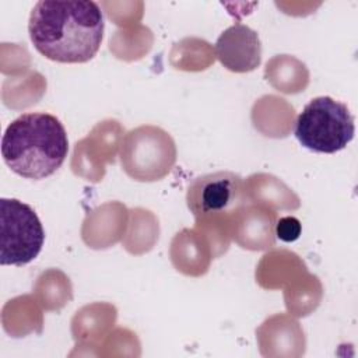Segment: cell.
Returning a JSON list of instances; mask_svg holds the SVG:
<instances>
[{
	"label": "cell",
	"mask_w": 358,
	"mask_h": 358,
	"mask_svg": "<svg viewBox=\"0 0 358 358\" xmlns=\"http://www.w3.org/2000/svg\"><path fill=\"white\" fill-rule=\"evenodd\" d=\"M103 15L92 0H41L29 15L34 48L59 63H85L101 48Z\"/></svg>",
	"instance_id": "1"
},
{
	"label": "cell",
	"mask_w": 358,
	"mask_h": 358,
	"mask_svg": "<svg viewBox=\"0 0 358 358\" xmlns=\"http://www.w3.org/2000/svg\"><path fill=\"white\" fill-rule=\"evenodd\" d=\"M69 152L63 123L46 112H28L14 119L1 137V157L6 165L25 179H45L53 175Z\"/></svg>",
	"instance_id": "2"
},
{
	"label": "cell",
	"mask_w": 358,
	"mask_h": 358,
	"mask_svg": "<svg viewBox=\"0 0 358 358\" xmlns=\"http://www.w3.org/2000/svg\"><path fill=\"white\" fill-rule=\"evenodd\" d=\"M355 133L348 106L331 96H317L305 105L295 123V137L305 148L334 154L347 147Z\"/></svg>",
	"instance_id": "3"
},
{
	"label": "cell",
	"mask_w": 358,
	"mask_h": 358,
	"mask_svg": "<svg viewBox=\"0 0 358 358\" xmlns=\"http://www.w3.org/2000/svg\"><path fill=\"white\" fill-rule=\"evenodd\" d=\"M176 148L171 136L155 126H141L129 131L122 143L120 162L124 172L141 182L165 176L173 166Z\"/></svg>",
	"instance_id": "4"
},
{
	"label": "cell",
	"mask_w": 358,
	"mask_h": 358,
	"mask_svg": "<svg viewBox=\"0 0 358 358\" xmlns=\"http://www.w3.org/2000/svg\"><path fill=\"white\" fill-rule=\"evenodd\" d=\"M3 266H24L41 252L45 231L35 210L17 199H0Z\"/></svg>",
	"instance_id": "5"
},
{
	"label": "cell",
	"mask_w": 358,
	"mask_h": 358,
	"mask_svg": "<svg viewBox=\"0 0 358 358\" xmlns=\"http://www.w3.org/2000/svg\"><path fill=\"white\" fill-rule=\"evenodd\" d=\"M243 179L229 171H218L194 178L186 193V203L197 224L239 213L246 206Z\"/></svg>",
	"instance_id": "6"
},
{
	"label": "cell",
	"mask_w": 358,
	"mask_h": 358,
	"mask_svg": "<svg viewBox=\"0 0 358 358\" xmlns=\"http://www.w3.org/2000/svg\"><path fill=\"white\" fill-rule=\"evenodd\" d=\"M220 63L234 73H248L262 63V43L255 29L235 22L215 42Z\"/></svg>",
	"instance_id": "7"
},
{
	"label": "cell",
	"mask_w": 358,
	"mask_h": 358,
	"mask_svg": "<svg viewBox=\"0 0 358 358\" xmlns=\"http://www.w3.org/2000/svg\"><path fill=\"white\" fill-rule=\"evenodd\" d=\"M302 231L301 221L295 217H282L275 222V235L282 242H294Z\"/></svg>",
	"instance_id": "8"
}]
</instances>
